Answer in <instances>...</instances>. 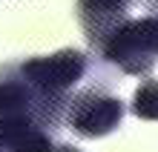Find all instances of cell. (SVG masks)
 <instances>
[{
  "mask_svg": "<svg viewBox=\"0 0 158 152\" xmlns=\"http://www.w3.org/2000/svg\"><path fill=\"white\" fill-rule=\"evenodd\" d=\"M147 6H150V14L158 17V0H147Z\"/></svg>",
  "mask_w": 158,
  "mask_h": 152,
  "instance_id": "ba28073f",
  "label": "cell"
},
{
  "mask_svg": "<svg viewBox=\"0 0 158 152\" xmlns=\"http://www.w3.org/2000/svg\"><path fill=\"white\" fill-rule=\"evenodd\" d=\"M0 146L3 152H55L52 132L32 112H12L0 118Z\"/></svg>",
  "mask_w": 158,
  "mask_h": 152,
  "instance_id": "5b68a950",
  "label": "cell"
},
{
  "mask_svg": "<svg viewBox=\"0 0 158 152\" xmlns=\"http://www.w3.org/2000/svg\"><path fill=\"white\" fill-rule=\"evenodd\" d=\"M101 52L127 75H150L158 63V17H129Z\"/></svg>",
  "mask_w": 158,
  "mask_h": 152,
  "instance_id": "7a4b0ae2",
  "label": "cell"
},
{
  "mask_svg": "<svg viewBox=\"0 0 158 152\" xmlns=\"http://www.w3.org/2000/svg\"><path fill=\"white\" fill-rule=\"evenodd\" d=\"M55 152H81V149H78V146H72V144H60Z\"/></svg>",
  "mask_w": 158,
  "mask_h": 152,
  "instance_id": "52a82bcc",
  "label": "cell"
},
{
  "mask_svg": "<svg viewBox=\"0 0 158 152\" xmlns=\"http://www.w3.org/2000/svg\"><path fill=\"white\" fill-rule=\"evenodd\" d=\"M132 115L144 118V121H158V80L155 78H144L141 86L132 95Z\"/></svg>",
  "mask_w": 158,
  "mask_h": 152,
  "instance_id": "8992f818",
  "label": "cell"
},
{
  "mask_svg": "<svg viewBox=\"0 0 158 152\" xmlns=\"http://www.w3.org/2000/svg\"><path fill=\"white\" fill-rule=\"evenodd\" d=\"M129 3L132 0H78L81 29L95 49H104L106 40L129 20Z\"/></svg>",
  "mask_w": 158,
  "mask_h": 152,
  "instance_id": "277c9868",
  "label": "cell"
},
{
  "mask_svg": "<svg viewBox=\"0 0 158 152\" xmlns=\"http://www.w3.org/2000/svg\"><path fill=\"white\" fill-rule=\"evenodd\" d=\"M0 152H3V146H0Z\"/></svg>",
  "mask_w": 158,
  "mask_h": 152,
  "instance_id": "9c48e42d",
  "label": "cell"
},
{
  "mask_svg": "<svg viewBox=\"0 0 158 152\" xmlns=\"http://www.w3.org/2000/svg\"><path fill=\"white\" fill-rule=\"evenodd\" d=\"M124 118V101L101 89H83L69 101L66 123L81 138H104L118 129Z\"/></svg>",
  "mask_w": 158,
  "mask_h": 152,
  "instance_id": "3957f363",
  "label": "cell"
},
{
  "mask_svg": "<svg viewBox=\"0 0 158 152\" xmlns=\"http://www.w3.org/2000/svg\"><path fill=\"white\" fill-rule=\"evenodd\" d=\"M23 80L29 83L35 98L40 103V115L46 129H58L63 121V109L69 112V98L66 92L75 86L86 72V55L78 49H60L55 55H43V58H29L20 66Z\"/></svg>",
  "mask_w": 158,
  "mask_h": 152,
  "instance_id": "6da1fadb",
  "label": "cell"
}]
</instances>
